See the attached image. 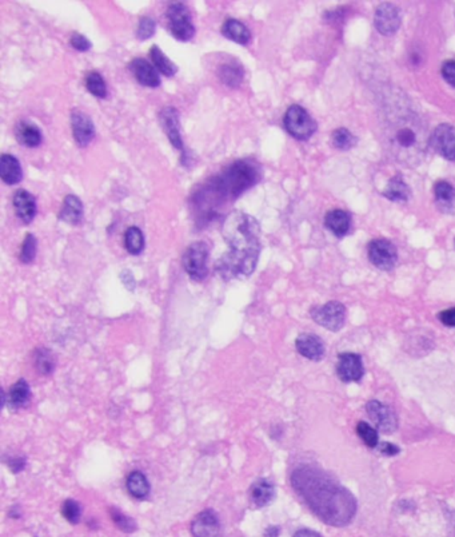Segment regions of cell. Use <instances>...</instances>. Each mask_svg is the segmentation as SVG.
<instances>
[{
  "instance_id": "603a6c76",
  "label": "cell",
  "mask_w": 455,
  "mask_h": 537,
  "mask_svg": "<svg viewBox=\"0 0 455 537\" xmlns=\"http://www.w3.org/2000/svg\"><path fill=\"white\" fill-rule=\"evenodd\" d=\"M15 137L21 145L30 149L40 146L43 140L40 128L36 126L34 122H30L27 119L18 122V125L15 127Z\"/></svg>"
},
{
  "instance_id": "836d02e7",
  "label": "cell",
  "mask_w": 455,
  "mask_h": 537,
  "mask_svg": "<svg viewBox=\"0 0 455 537\" xmlns=\"http://www.w3.org/2000/svg\"><path fill=\"white\" fill-rule=\"evenodd\" d=\"M331 142H332V146L335 149L347 151V150L353 149L354 146L356 145L358 139L354 137L350 130L341 127V128L334 130V133L331 135Z\"/></svg>"
},
{
  "instance_id": "cb8c5ba5",
  "label": "cell",
  "mask_w": 455,
  "mask_h": 537,
  "mask_svg": "<svg viewBox=\"0 0 455 537\" xmlns=\"http://www.w3.org/2000/svg\"><path fill=\"white\" fill-rule=\"evenodd\" d=\"M325 226L337 238H343L352 228V216L344 210L334 209L325 216Z\"/></svg>"
},
{
  "instance_id": "5b68a950",
  "label": "cell",
  "mask_w": 455,
  "mask_h": 537,
  "mask_svg": "<svg viewBox=\"0 0 455 537\" xmlns=\"http://www.w3.org/2000/svg\"><path fill=\"white\" fill-rule=\"evenodd\" d=\"M283 125L286 131L293 138L298 140H308L317 131V122L313 119V116L308 114L306 109H303L299 104H291L285 116H283Z\"/></svg>"
},
{
  "instance_id": "74e56055",
  "label": "cell",
  "mask_w": 455,
  "mask_h": 537,
  "mask_svg": "<svg viewBox=\"0 0 455 537\" xmlns=\"http://www.w3.org/2000/svg\"><path fill=\"white\" fill-rule=\"evenodd\" d=\"M110 514H111V519H113L115 526H118L120 531L125 532V533H131V532H134L137 529L135 521L131 517H128L127 514L120 512L119 509L111 508L110 509Z\"/></svg>"
},
{
  "instance_id": "6da1fadb",
  "label": "cell",
  "mask_w": 455,
  "mask_h": 537,
  "mask_svg": "<svg viewBox=\"0 0 455 537\" xmlns=\"http://www.w3.org/2000/svg\"><path fill=\"white\" fill-rule=\"evenodd\" d=\"M290 480L298 497L322 523L342 528L353 521L358 511L355 496L325 470L302 465Z\"/></svg>"
},
{
  "instance_id": "ffe728a7",
  "label": "cell",
  "mask_w": 455,
  "mask_h": 537,
  "mask_svg": "<svg viewBox=\"0 0 455 537\" xmlns=\"http://www.w3.org/2000/svg\"><path fill=\"white\" fill-rule=\"evenodd\" d=\"M216 75L230 89H238L245 78V69L238 59L228 57L218 66Z\"/></svg>"
},
{
  "instance_id": "52a82bcc",
  "label": "cell",
  "mask_w": 455,
  "mask_h": 537,
  "mask_svg": "<svg viewBox=\"0 0 455 537\" xmlns=\"http://www.w3.org/2000/svg\"><path fill=\"white\" fill-rule=\"evenodd\" d=\"M167 22L170 33L175 39L189 42L195 36V26L190 9L182 1H174L167 9Z\"/></svg>"
},
{
  "instance_id": "4dcf8cb0",
  "label": "cell",
  "mask_w": 455,
  "mask_h": 537,
  "mask_svg": "<svg viewBox=\"0 0 455 537\" xmlns=\"http://www.w3.org/2000/svg\"><path fill=\"white\" fill-rule=\"evenodd\" d=\"M150 57H151L154 67L158 70V72H160L162 75H164L167 78H172L178 72V66L171 59L166 57V54L157 45L151 47Z\"/></svg>"
},
{
  "instance_id": "5bb4252c",
  "label": "cell",
  "mask_w": 455,
  "mask_h": 537,
  "mask_svg": "<svg viewBox=\"0 0 455 537\" xmlns=\"http://www.w3.org/2000/svg\"><path fill=\"white\" fill-rule=\"evenodd\" d=\"M159 121L160 126L163 128L164 134L169 138L171 145L175 149L182 151V154H186L182 134H181L179 111L172 106H166L160 110Z\"/></svg>"
},
{
  "instance_id": "484cf974",
  "label": "cell",
  "mask_w": 455,
  "mask_h": 537,
  "mask_svg": "<svg viewBox=\"0 0 455 537\" xmlns=\"http://www.w3.org/2000/svg\"><path fill=\"white\" fill-rule=\"evenodd\" d=\"M31 399V389L28 382L21 378L12 385L9 394H3V404H7L11 409H21L28 404Z\"/></svg>"
},
{
  "instance_id": "c3c4849f",
  "label": "cell",
  "mask_w": 455,
  "mask_h": 537,
  "mask_svg": "<svg viewBox=\"0 0 455 537\" xmlns=\"http://www.w3.org/2000/svg\"><path fill=\"white\" fill-rule=\"evenodd\" d=\"M281 533V528L276 526H269L264 532V537H279Z\"/></svg>"
},
{
  "instance_id": "7402d4cb",
  "label": "cell",
  "mask_w": 455,
  "mask_h": 537,
  "mask_svg": "<svg viewBox=\"0 0 455 537\" xmlns=\"http://www.w3.org/2000/svg\"><path fill=\"white\" fill-rule=\"evenodd\" d=\"M57 217L71 226L80 225L84 218V206L79 196L74 194L66 195Z\"/></svg>"
},
{
  "instance_id": "9a60e30c",
  "label": "cell",
  "mask_w": 455,
  "mask_h": 537,
  "mask_svg": "<svg viewBox=\"0 0 455 537\" xmlns=\"http://www.w3.org/2000/svg\"><path fill=\"white\" fill-rule=\"evenodd\" d=\"M71 128L74 140L79 148H87L95 138V126L91 116L80 110H72Z\"/></svg>"
},
{
  "instance_id": "60d3db41",
  "label": "cell",
  "mask_w": 455,
  "mask_h": 537,
  "mask_svg": "<svg viewBox=\"0 0 455 537\" xmlns=\"http://www.w3.org/2000/svg\"><path fill=\"white\" fill-rule=\"evenodd\" d=\"M69 45L72 48H75L77 51L80 52H86L89 50H91L92 43L84 36V35L80 34V33H74L69 38Z\"/></svg>"
},
{
  "instance_id": "d590c367",
  "label": "cell",
  "mask_w": 455,
  "mask_h": 537,
  "mask_svg": "<svg viewBox=\"0 0 455 537\" xmlns=\"http://www.w3.org/2000/svg\"><path fill=\"white\" fill-rule=\"evenodd\" d=\"M36 250H38L36 237H35L33 233H27L26 237H24L22 248H21V255H19L21 262H34L35 257H36Z\"/></svg>"
},
{
  "instance_id": "ee69618b",
  "label": "cell",
  "mask_w": 455,
  "mask_h": 537,
  "mask_svg": "<svg viewBox=\"0 0 455 537\" xmlns=\"http://www.w3.org/2000/svg\"><path fill=\"white\" fill-rule=\"evenodd\" d=\"M376 449H378V452H381L382 455L388 456V458L397 456V455H399V452H400V448H399V446L393 444V443H387V441L379 443L378 446H376Z\"/></svg>"
},
{
  "instance_id": "8d00e7d4",
  "label": "cell",
  "mask_w": 455,
  "mask_h": 537,
  "mask_svg": "<svg viewBox=\"0 0 455 537\" xmlns=\"http://www.w3.org/2000/svg\"><path fill=\"white\" fill-rule=\"evenodd\" d=\"M356 435L364 441V444L369 448H376L379 444V435L371 425L364 421H359L356 425Z\"/></svg>"
},
{
  "instance_id": "8992f818",
  "label": "cell",
  "mask_w": 455,
  "mask_h": 537,
  "mask_svg": "<svg viewBox=\"0 0 455 537\" xmlns=\"http://www.w3.org/2000/svg\"><path fill=\"white\" fill-rule=\"evenodd\" d=\"M208 257H210V246L205 240L193 242L183 254L182 263L186 273L189 277L201 282L208 275Z\"/></svg>"
},
{
  "instance_id": "b9f144b4",
  "label": "cell",
  "mask_w": 455,
  "mask_h": 537,
  "mask_svg": "<svg viewBox=\"0 0 455 537\" xmlns=\"http://www.w3.org/2000/svg\"><path fill=\"white\" fill-rule=\"evenodd\" d=\"M442 77L444 79L455 89V60L453 59H449V60H444L442 63Z\"/></svg>"
},
{
  "instance_id": "ac0fdd59",
  "label": "cell",
  "mask_w": 455,
  "mask_h": 537,
  "mask_svg": "<svg viewBox=\"0 0 455 537\" xmlns=\"http://www.w3.org/2000/svg\"><path fill=\"white\" fill-rule=\"evenodd\" d=\"M191 533L193 537H219L220 523L218 514L211 509L201 512L191 523Z\"/></svg>"
},
{
  "instance_id": "e0dca14e",
  "label": "cell",
  "mask_w": 455,
  "mask_h": 537,
  "mask_svg": "<svg viewBox=\"0 0 455 537\" xmlns=\"http://www.w3.org/2000/svg\"><path fill=\"white\" fill-rule=\"evenodd\" d=\"M128 69L133 72L134 78L137 79L139 84L148 87V89H157L159 87L160 77L158 74V70L154 67L148 60L143 57H135L131 60L128 65Z\"/></svg>"
},
{
  "instance_id": "d4e9b609",
  "label": "cell",
  "mask_w": 455,
  "mask_h": 537,
  "mask_svg": "<svg viewBox=\"0 0 455 537\" xmlns=\"http://www.w3.org/2000/svg\"><path fill=\"white\" fill-rule=\"evenodd\" d=\"M0 178L6 184H18L23 179V170L21 162L11 154L0 157Z\"/></svg>"
},
{
  "instance_id": "ba28073f",
  "label": "cell",
  "mask_w": 455,
  "mask_h": 537,
  "mask_svg": "<svg viewBox=\"0 0 455 537\" xmlns=\"http://www.w3.org/2000/svg\"><path fill=\"white\" fill-rule=\"evenodd\" d=\"M310 316L319 326L330 332H339L344 326L347 310L339 301H330L325 305L314 306L310 310Z\"/></svg>"
},
{
  "instance_id": "3957f363",
  "label": "cell",
  "mask_w": 455,
  "mask_h": 537,
  "mask_svg": "<svg viewBox=\"0 0 455 537\" xmlns=\"http://www.w3.org/2000/svg\"><path fill=\"white\" fill-rule=\"evenodd\" d=\"M262 179V167L251 158L232 162L225 170L207 179L193 194L198 217L213 219L223 204L240 198Z\"/></svg>"
},
{
  "instance_id": "f1b7e54d",
  "label": "cell",
  "mask_w": 455,
  "mask_h": 537,
  "mask_svg": "<svg viewBox=\"0 0 455 537\" xmlns=\"http://www.w3.org/2000/svg\"><path fill=\"white\" fill-rule=\"evenodd\" d=\"M382 194L393 202H408L411 196V190H410L409 184L405 182L403 177L400 174H397L388 181Z\"/></svg>"
},
{
  "instance_id": "30bf717a",
  "label": "cell",
  "mask_w": 455,
  "mask_h": 537,
  "mask_svg": "<svg viewBox=\"0 0 455 537\" xmlns=\"http://www.w3.org/2000/svg\"><path fill=\"white\" fill-rule=\"evenodd\" d=\"M366 413L374 423L376 429L385 435H391L398 429V416L386 404L378 400H370L366 404Z\"/></svg>"
},
{
  "instance_id": "7c38bea8",
  "label": "cell",
  "mask_w": 455,
  "mask_h": 537,
  "mask_svg": "<svg viewBox=\"0 0 455 537\" xmlns=\"http://www.w3.org/2000/svg\"><path fill=\"white\" fill-rule=\"evenodd\" d=\"M429 145L444 160H455V127L441 123L434 128L429 138Z\"/></svg>"
},
{
  "instance_id": "83f0119b",
  "label": "cell",
  "mask_w": 455,
  "mask_h": 537,
  "mask_svg": "<svg viewBox=\"0 0 455 537\" xmlns=\"http://www.w3.org/2000/svg\"><path fill=\"white\" fill-rule=\"evenodd\" d=\"M251 503L257 508L267 506L271 503L275 497V487L271 481L262 480L255 481L251 487L250 491Z\"/></svg>"
},
{
  "instance_id": "277c9868",
  "label": "cell",
  "mask_w": 455,
  "mask_h": 537,
  "mask_svg": "<svg viewBox=\"0 0 455 537\" xmlns=\"http://www.w3.org/2000/svg\"><path fill=\"white\" fill-rule=\"evenodd\" d=\"M385 143L399 163L414 167L421 163L429 146L427 128L421 116L406 103L390 107L385 121Z\"/></svg>"
},
{
  "instance_id": "8fae6325",
  "label": "cell",
  "mask_w": 455,
  "mask_h": 537,
  "mask_svg": "<svg viewBox=\"0 0 455 537\" xmlns=\"http://www.w3.org/2000/svg\"><path fill=\"white\" fill-rule=\"evenodd\" d=\"M374 24L379 34L393 36L400 28L402 12L393 3L385 1L376 7Z\"/></svg>"
},
{
  "instance_id": "e575fe53",
  "label": "cell",
  "mask_w": 455,
  "mask_h": 537,
  "mask_svg": "<svg viewBox=\"0 0 455 537\" xmlns=\"http://www.w3.org/2000/svg\"><path fill=\"white\" fill-rule=\"evenodd\" d=\"M35 366L43 376H48L55 369V357L48 349H39L35 353Z\"/></svg>"
},
{
  "instance_id": "4fadbf2b",
  "label": "cell",
  "mask_w": 455,
  "mask_h": 537,
  "mask_svg": "<svg viewBox=\"0 0 455 537\" xmlns=\"http://www.w3.org/2000/svg\"><path fill=\"white\" fill-rule=\"evenodd\" d=\"M337 375L344 384L359 382L364 376V365L362 357L352 352H344L338 355Z\"/></svg>"
},
{
  "instance_id": "7dc6e473",
  "label": "cell",
  "mask_w": 455,
  "mask_h": 537,
  "mask_svg": "<svg viewBox=\"0 0 455 537\" xmlns=\"http://www.w3.org/2000/svg\"><path fill=\"white\" fill-rule=\"evenodd\" d=\"M294 537H323L318 532L313 531V529H299L294 533Z\"/></svg>"
},
{
  "instance_id": "1f68e13d",
  "label": "cell",
  "mask_w": 455,
  "mask_h": 537,
  "mask_svg": "<svg viewBox=\"0 0 455 537\" xmlns=\"http://www.w3.org/2000/svg\"><path fill=\"white\" fill-rule=\"evenodd\" d=\"M145 234L137 226H130L125 233V248L131 255H139L145 249Z\"/></svg>"
},
{
  "instance_id": "f6af8a7d",
  "label": "cell",
  "mask_w": 455,
  "mask_h": 537,
  "mask_svg": "<svg viewBox=\"0 0 455 537\" xmlns=\"http://www.w3.org/2000/svg\"><path fill=\"white\" fill-rule=\"evenodd\" d=\"M120 279H122L123 285H125L130 292H134V290H135L137 282H135V278H134V275H133V273H131L130 270H123V272L120 273Z\"/></svg>"
},
{
  "instance_id": "d6986e66",
  "label": "cell",
  "mask_w": 455,
  "mask_h": 537,
  "mask_svg": "<svg viewBox=\"0 0 455 537\" xmlns=\"http://www.w3.org/2000/svg\"><path fill=\"white\" fill-rule=\"evenodd\" d=\"M12 205L16 216L23 223L28 225L34 221L36 217V199L30 192L24 189L16 190L12 198Z\"/></svg>"
},
{
  "instance_id": "d6a6232c",
  "label": "cell",
  "mask_w": 455,
  "mask_h": 537,
  "mask_svg": "<svg viewBox=\"0 0 455 537\" xmlns=\"http://www.w3.org/2000/svg\"><path fill=\"white\" fill-rule=\"evenodd\" d=\"M86 87L87 90L92 94L95 98L99 99H106L108 92H107V84L103 79L102 75L98 71H90L86 75Z\"/></svg>"
},
{
  "instance_id": "f546056e",
  "label": "cell",
  "mask_w": 455,
  "mask_h": 537,
  "mask_svg": "<svg viewBox=\"0 0 455 537\" xmlns=\"http://www.w3.org/2000/svg\"><path fill=\"white\" fill-rule=\"evenodd\" d=\"M127 489L130 492V494L137 500H145L151 491L147 477L139 470H134L128 475Z\"/></svg>"
},
{
  "instance_id": "2e32d148",
  "label": "cell",
  "mask_w": 455,
  "mask_h": 537,
  "mask_svg": "<svg viewBox=\"0 0 455 537\" xmlns=\"http://www.w3.org/2000/svg\"><path fill=\"white\" fill-rule=\"evenodd\" d=\"M296 352L310 361L319 362L326 355V345L323 340L313 333H302L296 337Z\"/></svg>"
},
{
  "instance_id": "4316f807",
  "label": "cell",
  "mask_w": 455,
  "mask_h": 537,
  "mask_svg": "<svg viewBox=\"0 0 455 537\" xmlns=\"http://www.w3.org/2000/svg\"><path fill=\"white\" fill-rule=\"evenodd\" d=\"M222 35L230 40L238 43L240 46H247L251 42V31L246 27V24L242 23L237 19L230 18L225 23L222 24Z\"/></svg>"
},
{
  "instance_id": "ab89813d",
  "label": "cell",
  "mask_w": 455,
  "mask_h": 537,
  "mask_svg": "<svg viewBox=\"0 0 455 537\" xmlns=\"http://www.w3.org/2000/svg\"><path fill=\"white\" fill-rule=\"evenodd\" d=\"M157 31V23L152 18L142 16L139 19L137 28V38L139 40H147L152 38Z\"/></svg>"
},
{
  "instance_id": "44dd1931",
  "label": "cell",
  "mask_w": 455,
  "mask_h": 537,
  "mask_svg": "<svg viewBox=\"0 0 455 537\" xmlns=\"http://www.w3.org/2000/svg\"><path fill=\"white\" fill-rule=\"evenodd\" d=\"M434 201L441 213L455 216V187L451 183L447 181L435 182Z\"/></svg>"
},
{
  "instance_id": "bcb514c9",
  "label": "cell",
  "mask_w": 455,
  "mask_h": 537,
  "mask_svg": "<svg viewBox=\"0 0 455 537\" xmlns=\"http://www.w3.org/2000/svg\"><path fill=\"white\" fill-rule=\"evenodd\" d=\"M9 465H10V469L13 473H19L26 467V460L22 458H12V460H10Z\"/></svg>"
},
{
  "instance_id": "7a4b0ae2",
  "label": "cell",
  "mask_w": 455,
  "mask_h": 537,
  "mask_svg": "<svg viewBox=\"0 0 455 537\" xmlns=\"http://www.w3.org/2000/svg\"><path fill=\"white\" fill-rule=\"evenodd\" d=\"M222 236L230 250L216 261V275L223 281L250 277L262 250L259 222L245 211H231L225 218Z\"/></svg>"
},
{
  "instance_id": "7bdbcfd3",
  "label": "cell",
  "mask_w": 455,
  "mask_h": 537,
  "mask_svg": "<svg viewBox=\"0 0 455 537\" xmlns=\"http://www.w3.org/2000/svg\"><path fill=\"white\" fill-rule=\"evenodd\" d=\"M439 322L447 328H455V306L454 308L446 309L438 313Z\"/></svg>"
},
{
  "instance_id": "f35d334b",
  "label": "cell",
  "mask_w": 455,
  "mask_h": 537,
  "mask_svg": "<svg viewBox=\"0 0 455 537\" xmlns=\"http://www.w3.org/2000/svg\"><path fill=\"white\" fill-rule=\"evenodd\" d=\"M62 514L63 517L69 521V524L77 526L79 524L80 517H82V508L80 504L75 500H66L62 504Z\"/></svg>"
},
{
  "instance_id": "9c48e42d",
  "label": "cell",
  "mask_w": 455,
  "mask_h": 537,
  "mask_svg": "<svg viewBox=\"0 0 455 537\" xmlns=\"http://www.w3.org/2000/svg\"><path fill=\"white\" fill-rule=\"evenodd\" d=\"M369 261L382 272H391L398 262L397 246L386 238H376L367 245Z\"/></svg>"
}]
</instances>
